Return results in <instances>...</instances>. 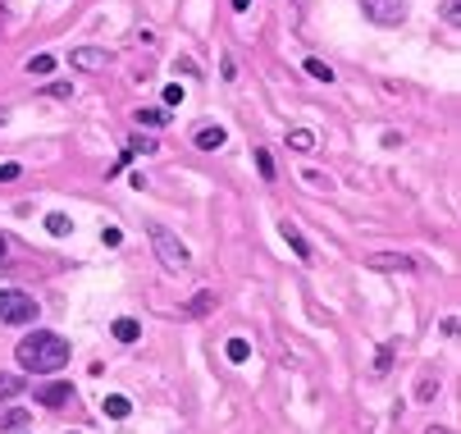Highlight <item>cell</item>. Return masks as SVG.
<instances>
[{"label": "cell", "instance_id": "6da1fadb", "mask_svg": "<svg viewBox=\"0 0 461 434\" xmlns=\"http://www.w3.org/2000/svg\"><path fill=\"white\" fill-rule=\"evenodd\" d=\"M14 357H19V366L32 370V375H55L59 366H69V343H64L59 334H50V330H37L19 343Z\"/></svg>", "mask_w": 461, "mask_h": 434}, {"label": "cell", "instance_id": "7c38bea8", "mask_svg": "<svg viewBox=\"0 0 461 434\" xmlns=\"http://www.w3.org/2000/svg\"><path fill=\"white\" fill-rule=\"evenodd\" d=\"M46 229H50L55 238H64V233H74V220H69V215H59V211H55V215H46Z\"/></svg>", "mask_w": 461, "mask_h": 434}, {"label": "cell", "instance_id": "ac0fdd59", "mask_svg": "<svg viewBox=\"0 0 461 434\" xmlns=\"http://www.w3.org/2000/svg\"><path fill=\"white\" fill-rule=\"evenodd\" d=\"M247 357H251L247 339H229V361H247Z\"/></svg>", "mask_w": 461, "mask_h": 434}, {"label": "cell", "instance_id": "7a4b0ae2", "mask_svg": "<svg viewBox=\"0 0 461 434\" xmlns=\"http://www.w3.org/2000/svg\"><path fill=\"white\" fill-rule=\"evenodd\" d=\"M151 247H156V257H160L165 270H187V261H192V252L183 247V238H174V233L160 229V224H151Z\"/></svg>", "mask_w": 461, "mask_h": 434}, {"label": "cell", "instance_id": "4316f807", "mask_svg": "<svg viewBox=\"0 0 461 434\" xmlns=\"http://www.w3.org/2000/svg\"><path fill=\"white\" fill-rule=\"evenodd\" d=\"M429 434H452V429H443V425H434V429H429Z\"/></svg>", "mask_w": 461, "mask_h": 434}, {"label": "cell", "instance_id": "8992f818", "mask_svg": "<svg viewBox=\"0 0 461 434\" xmlns=\"http://www.w3.org/2000/svg\"><path fill=\"white\" fill-rule=\"evenodd\" d=\"M37 402H46V407L74 402V384H41V389H37Z\"/></svg>", "mask_w": 461, "mask_h": 434}, {"label": "cell", "instance_id": "cb8c5ba5", "mask_svg": "<svg viewBox=\"0 0 461 434\" xmlns=\"http://www.w3.org/2000/svg\"><path fill=\"white\" fill-rule=\"evenodd\" d=\"M46 96H55V101H64V96H69V83H55V87H46Z\"/></svg>", "mask_w": 461, "mask_h": 434}, {"label": "cell", "instance_id": "ba28073f", "mask_svg": "<svg viewBox=\"0 0 461 434\" xmlns=\"http://www.w3.org/2000/svg\"><path fill=\"white\" fill-rule=\"evenodd\" d=\"M110 330H114V339H119V343H138V334H142V325H138L133 316H119Z\"/></svg>", "mask_w": 461, "mask_h": 434}, {"label": "cell", "instance_id": "5b68a950", "mask_svg": "<svg viewBox=\"0 0 461 434\" xmlns=\"http://www.w3.org/2000/svg\"><path fill=\"white\" fill-rule=\"evenodd\" d=\"M74 69H110V50H92V46H83V50H74Z\"/></svg>", "mask_w": 461, "mask_h": 434}, {"label": "cell", "instance_id": "9c48e42d", "mask_svg": "<svg viewBox=\"0 0 461 434\" xmlns=\"http://www.w3.org/2000/svg\"><path fill=\"white\" fill-rule=\"evenodd\" d=\"M192 142L202 147V151H220V147H224V129H220V123H211V129H202Z\"/></svg>", "mask_w": 461, "mask_h": 434}, {"label": "cell", "instance_id": "277c9868", "mask_svg": "<svg viewBox=\"0 0 461 434\" xmlns=\"http://www.w3.org/2000/svg\"><path fill=\"white\" fill-rule=\"evenodd\" d=\"M361 10H366V19L393 28V23L407 19V0H361Z\"/></svg>", "mask_w": 461, "mask_h": 434}, {"label": "cell", "instance_id": "44dd1931", "mask_svg": "<svg viewBox=\"0 0 461 434\" xmlns=\"http://www.w3.org/2000/svg\"><path fill=\"white\" fill-rule=\"evenodd\" d=\"M178 101H183V87L169 83V87H165V105H178Z\"/></svg>", "mask_w": 461, "mask_h": 434}, {"label": "cell", "instance_id": "4fadbf2b", "mask_svg": "<svg viewBox=\"0 0 461 434\" xmlns=\"http://www.w3.org/2000/svg\"><path fill=\"white\" fill-rule=\"evenodd\" d=\"M306 74H311L315 83H334V69H329L324 59H306Z\"/></svg>", "mask_w": 461, "mask_h": 434}, {"label": "cell", "instance_id": "f546056e", "mask_svg": "<svg viewBox=\"0 0 461 434\" xmlns=\"http://www.w3.org/2000/svg\"><path fill=\"white\" fill-rule=\"evenodd\" d=\"M69 434H78V429H69Z\"/></svg>", "mask_w": 461, "mask_h": 434}, {"label": "cell", "instance_id": "30bf717a", "mask_svg": "<svg viewBox=\"0 0 461 434\" xmlns=\"http://www.w3.org/2000/svg\"><path fill=\"white\" fill-rule=\"evenodd\" d=\"M101 407H105V416H114V420H123L128 411H133V402H128L123 393H110V398H105Z\"/></svg>", "mask_w": 461, "mask_h": 434}, {"label": "cell", "instance_id": "3957f363", "mask_svg": "<svg viewBox=\"0 0 461 434\" xmlns=\"http://www.w3.org/2000/svg\"><path fill=\"white\" fill-rule=\"evenodd\" d=\"M32 321H37V302L23 288L0 293V325H32Z\"/></svg>", "mask_w": 461, "mask_h": 434}, {"label": "cell", "instance_id": "484cf974", "mask_svg": "<svg viewBox=\"0 0 461 434\" xmlns=\"http://www.w3.org/2000/svg\"><path fill=\"white\" fill-rule=\"evenodd\" d=\"M251 5V0H233V10H247Z\"/></svg>", "mask_w": 461, "mask_h": 434}, {"label": "cell", "instance_id": "52a82bcc", "mask_svg": "<svg viewBox=\"0 0 461 434\" xmlns=\"http://www.w3.org/2000/svg\"><path fill=\"white\" fill-rule=\"evenodd\" d=\"M279 233L288 238V247H293V252H297L302 261H311V247H306V238L297 233V224H293V220H284V224H279Z\"/></svg>", "mask_w": 461, "mask_h": 434}, {"label": "cell", "instance_id": "83f0119b", "mask_svg": "<svg viewBox=\"0 0 461 434\" xmlns=\"http://www.w3.org/2000/svg\"><path fill=\"white\" fill-rule=\"evenodd\" d=\"M0 261H5V238H0Z\"/></svg>", "mask_w": 461, "mask_h": 434}, {"label": "cell", "instance_id": "f1b7e54d", "mask_svg": "<svg viewBox=\"0 0 461 434\" xmlns=\"http://www.w3.org/2000/svg\"><path fill=\"white\" fill-rule=\"evenodd\" d=\"M0 123H5V110H0Z\"/></svg>", "mask_w": 461, "mask_h": 434}, {"label": "cell", "instance_id": "8fae6325", "mask_svg": "<svg viewBox=\"0 0 461 434\" xmlns=\"http://www.w3.org/2000/svg\"><path fill=\"white\" fill-rule=\"evenodd\" d=\"M211 306H215V293H206V288H202V293H196V297L187 302V316H206Z\"/></svg>", "mask_w": 461, "mask_h": 434}, {"label": "cell", "instance_id": "7402d4cb", "mask_svg": "<svg viewBox=\"0 0 461 434\" xmlns=\"http://www.w3.org/2000/svg\"><path fill=\"white\" fill-rule=\"evenodd\" d=\"M101 242H105V247H119V242H123V233H119V229H105V233H101Z\"/></svg>", "mask_w": 461, "mask_h": 434}, {"label": "cell", "instance_id": "d4e9b609", "mask_svg": "<svg viewBox=\"0 0 461 434\" xmlns=\"http://www.w3.org/2000/svg\"><path fill=\"white\" fill-rule=\"evenodd\" d=\"M0 425H5V429H14V425H23V411H10L5 420H0Z\"/></svg>", "mask_w": 461, "mask_h": 434}, {"label": "cell", "instance_id": "e0dca14e", "mask_svg": "<svg viewBox=\"0 0 461 434\" xmlns=\"http://www.w3.org/2000/svg\"><path fill=\"white\" fill-rule=\"evenodd\" d=\"M50 69H55V59H50V55H32V59H28V74H37V78L50 74Z\"/></svg>", "mask_w": 461, "mask_h": 434}, {"label": "cell", "instance_id": "2e32d148", "mask_svg": "<svg viewBox=\"0 0 461 434\" xmlns=\"http://www.w3.org/2000/svg\"><path fill=\"white\" fill-rule=\"evenodd\" d=\"M138 123H151V129H160V123H169V110H138Z\"/></svg>", "mask_w": 461, "mask_h": 434}, {"label": "cell", "instance_id": "d6986e66", "mask_svg": "<svg viewBox=\"0 0 461 434\" xmlns=\"http://www.w3.org/2000/svg\"><path fill=\"white\" fill-rule=\"evenodd\" d=\"M388 361H393V352H388V348H384V352H379V357H375V375H388Z\"/></svg>", "mask_w": 461, "mask_h": 434}, {"label": "cell", "instance_id": "5bb4252c", "mask_svg": "<svg viewBox=\"0 0 461 434\" xmlns=\"http://www.w3.org/2000/svg\"><path fill=\"white\" fill-rule=\"evenodd\" d=\"M288 147H293V151H315V133L297 129V133H288Z\"/></svg>", "mask_w": 461, "mask_h": 434}, {"label": "cell", "instance_id": "9a60e30c", "mask_svg": "<svg viewBox=\"0 0 461 434\" xmlns=\"http://www.w3.org/2000/svg\"><path fill=\"white\" fill-rule=\"evenodd\" d=\"M23 393V375H0V398H19Z\"/></svg>", "mask_w": 461, "mask_h": 434}, {"label": "cell", "instance_id": "603a6c76", "mask_svg": "<svg viewBox=\"0 0 461 434\" xmlns=\"http://www.w3.org/2000/svg\"><path fill=\"white\" fill-rule=\"evenodd\" d=\"M19 174H23L19 165H0V183H10V178H19Z\"/></svg>", "mask_w": 461, "mask_h": 434}, {"label": "cell", "instance_id": "ffe728a7", "mask_svg": "<svg viewBox=\"0 0 461 434\" xmlns=\"http://www.w3.org/2000/svg\"><path fill=\"white\" fill-rule=\"evenodd\" d=\"M256 165H260V174H266V178H270V174H275V160H270V156H266V151H256Z\"/></svg>", "mask_w": 461, "mask_h": 434}]
</instances>
